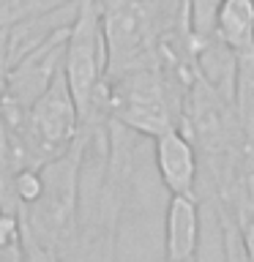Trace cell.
<instances>
[{
  "label": "cell",
  "mask_w": 254,
  "mask_h": 262,
  "mask_svg": "<svg viewBox=\"0 0 254 262\" xmlns=\"http://www.w3.org/2000/svg\"><path fill=\"white\" fill-rule=\"evenodd\" d=\"M3 126V123H0ZM6 128V126H3ZM19 137V142L28 153L33 167H44L57 156H63L79 137V112L71 98L69 82L63 77V69L49 82V88L25 110L16 128H8Z\"/></svg>",
  "instance_id": "cell-4"
},
{
  "label": "cell",
  "mask_w": 254,
  "mask_h": 262,
  "mask_svg": "<svg viewBox=\"0 0 254 262\" xmlns=\"http://www.w3.org/2000/svg\"><path fill=\"white\" fill-rule=\"evenodd\" d=\"M25 6H28V0H0V28H8L11 22L19 19Z\"/></svg>",
  "instance_id": "cell-8"
},
{
  "label": "cell",
  "mask_w": 254,
  "mask_h": 262,
  "mask_svg": "<svg viewBox=\"0 0 254 262\" xmlns=\"http://www.w3.org/2000/svg\"><path fill=\"white\" fill-rule=\"evenodd\" d=\"M202 202L197 196H167L161 216V262H200Z\"/></svg>",
  "instance_id": "cell-6"
},
{
  "label": "cell",
  "mask_w": 254,
  "mask_h": 262,
  "mask_svg": "<svg viewBox=\"0 0 254 262\" xmlns=\"http://www.w3.org/2000/svg\"><path fill=\"white\" fill-rule=\"evenodd\" d=\"M178 118L180 104L156 63L137 66L107 79V120L153 139L178 126Z\"/></svg>",
  "instance_id": "cell-3"
},
{
  "label": "cell",
  "mask_w": 254,
  "mask_h": 262,
  "mask_svg": "<svg viewBox=\"0 0 254 262\" xmlns=\"http://www.w3.org/2000/svg\"><path fill=\"white\" fill-rule=\"evenodd\" d=\"M63 77L79 112V126L98 128L107 123V38L98 0H79L66 36Z\"/></svg>",
  "instance_id": "cell-2"
},
{
  "label": "cell",
  "mask_w": 254,
  "mask_h": 262,
  "mask_svg": "<svg viewBox=\"0 0 254 262\" xmlns=\"http://www.w3.org/2000/svg\"><path fill=\"white\" fill-rule=\"evenodd\" d=\"M153 167L161 188L167 196H197V180H200V159L183 131L172 126L151 139Z\"/></svg>",
  "instance_id": "cell-5"
},
{
  "label": "cell",
  "mask_w": 254,
  "mask_h": 262,
  "mask_svg": "<svg viewBox=\"0 0 254 262\" xmlns=\"http://www.w3.org/2000/svg\"><path fill=\"white\" fill-rule=\"evenodd\" d=\"M19 246H22V262H66V259L57 257L55 251H49V249H44L41 243H36L28 232H25V229H22Z\"/></svg>",
  "instance_id": "cell-7"
},
{
  "label": "cell",
  "mask_w": 254,
  "mask_h": 262,
  "mask_svg": "<svg viewBox=\"0 0 254 262\" xmlns=\"http://www.w3.org/2000/svg\"><path fill=\"white\" fill-rule=\"evenodd\" d=\"M82 153H85V137L79 131L77 142L69 150L38 169L41 191L28 208L19 210V221L25 232L66 262H71L79 241Z\"/></svg>",
  "instance_id": "cell-1"
}]
</instances>
